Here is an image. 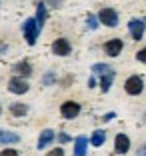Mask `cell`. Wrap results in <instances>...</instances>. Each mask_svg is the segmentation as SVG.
I'll use <instances>...</instances> for the list:
<instances>
[{"label":"cell","mask_w":146,"mask_h":156,"mask_svg":"<svg viewBox=\"0 0 146 156\" xmlns=\"http://www.w3.org/2000/svg\"><path fill=\"white\" fill-rule=\"evenodd\" d=\"M124 90H126L130 96H138V94H142V90H144V80H142L140 76L126 78V82H124Z\"/></svg>","instance_id":"obj_2"},{"label":"cell","mask_w":146,"mask_h":156,"mask_svg":"<svg viewBox=\"0 0 146 156\" xmlns=\"http://www.w3.org/2000/svg\"><path fill=\"white\" fill-rule=\"evenodd\" d=\"M104 142H106V132H104V130H94L92 136H90V144L98 148V146H102Z\"/></svg>","instance_id":"obj_16"},{"label":"cell","mask_w":146,"mask_h":156,"mask_svg":"<svg viewBox=\"0 0 146 156\" xmlns=\"http://www.w3.org/2000/svg\"><path fill=\"white\" fill-rule=\"evenodd\" d=\"M58 140H60V142H68V140H70V136H68L66 132H62V134L58 136Z\"/></svg>","instance_id":"obj_25"},{"label":"cell","mask_w":146,"mask_h":156,"mask_svg":"<svg viewBox=\"0 0 146 156\" xmlns=\"http://www.w3.org/2000/svg\"><path fill=\"white\" fill-rule=\"evenodd\" d=\"M54 80H56V74H54V72H46L44 78H42V84H44V86H50Z\"/></svg>","instance_id":"obj_19"},{"label":"cell","mask_w":146,"mask_h":156,"mask_svg":"<svg viewBox=\"0 0 146 156\" xmlns=\"http://www.w3.org/2000/svg\"><path fill=\"white\" fill-rule=\"evenodd\" d=\"M98 76H100V90L108 92L110 86H112V80H114V70L108 68V70H104L102 74H98Z\"/></svg>","instance_id":"obj_10"},{"label":"cell","mask_w":146,"mask_h":156,"mask_svg":"<svg viewBox=\"0 0 146 156\" xmlns=\"http://www.w3.org/2000/svg\"><path fill=\"white\" fill-rule=\"evenodd\" d=\"M138 156H146V144H142L140 150H138Z\"/></svg>","instance_id":"obj_27"},{"label":"cell","mask_w":146,"mask_h":156,"mask_svg":"<svg viewBox=\"0 0 146 156\" xmlns=\"http://www.w3.org/2000/svg\"><path fill=\"white\" fill-rule=\"evenodd\" d=\"M94 84H96V80H94V78H90V80H88V86L94 88Z\"/></svg>","instance_id":"obj_28"},{"label":"cell","mask_w":146,"mask_h":156,"mask_svg":"<svg viewBox=\"0 0 146 156\" xmlns=\"http://www.w3.org/2000/svg\"><path fill=\"white\" fill-rule=\"evenodd\" d=\"M70 50H72V46H70V42L66 40V38H56V40L52 42V52H54L56 56H68Z\"/></svg>","instance_id":"obj_7"},{"label":"cell","mask_w":146,"mask_h":156,"mask_svg":"<svg viewBox=\"0 0 146 156\" xmlns=\"http://www.w3.org/2000/svg\"><path fill=\"white\" fill-rule=\"evenodd\" d=\"M46 16H48V12H46V4L44 2H38L36 4V24H38V28L42 30V26H44V22H46Z\"/></svg>","instance_id":"obj_14"},{"label":"cell","mask_w":146,"mask_h":156,"mask_svg":"<svg viewBox=\"0 0 146 156\" xmlns=\"http://www.w3.org/2000/svg\"><path fill=\"white\" fill-rule=\"evenodd\" d=\"M62 2H64V0H46V4L52 6V8H58V6H62Z\"/></svg>","instance_id":"obj_21"},{"label":"cell","mask_w":146,"mask_h":156,"mask_svg":"<svg viewBox=\"0 0 146 156\" xmlns=\"http://www.w3.org/2000/svg\"><path fill=\"white\" fill-rule=\"evenodd\" d=\"M54 140V132H52L50 128H46L40 132V138H38V150H42V148H46L48 144Z\"/></svg>","instance_id":"obj_12"},{"label":"cell","mask_w":146,"mask_h":156,"mask_svg":"<svg viewBox=\"0 0 146 156\" xmlns=\"http://www.w3.org/2000/svg\"><path fill=\"white\" fill-rule=\"evenodd\" d=\"M114 150L118 154H126L130 150V138L126 134H116V140H114Z\"/></svg>","instance_id":"obj_9"},{"label":"cell","mask_w":146,"mask_h":156,"mask_svg":"<svg viewBox=\"0 0 146 156\" xmlns=\"http://www.w3.org/2000/svg\"><path fill=\"white\" fill-rule=\"evenodd\" d=\"M0 114H2V106H0Z\"/></svg>","instance_id":"obj_29"},{"label":"cell","mask_w":146,"mask_h":156,"mask_svg":"<svg viewBox=\"0 0 146 156\" xmlns=\"http://www.w3.org/2000/svg\"><path fill=\"white\" fill-rule=\"evenodd\" d=\"M86 148H88V140L84 136H78L74 140V156H86Z\"/></svg>","instance_id":"obj_13"},{"label":"cell","mask_w":146,"mask_h":156,"mask_svg":"<svg viewBox=\"0 0 146 156\" xmlns=\"http://www.w3.org/2000/svg\"><path fill=\"white\" fill-rule=\"evenodd\" d=\"M60 114H62V118H66V120L76 118V116L80 114V104H78V102H74V100L62 102V106H60Z\"/></svg>","instance_id":"obj_3"},{"label":"cell","mask_w":146,"mask_h":156,"mask_svg":"<svg viewBox=\"0 0 146 156\" xmlns=\"http://www.w3.org/2000/svg\"><path fill=\"white\" fill-rule=\"evenodd\" d=\"M122 48H124V44H122L120 38H112V40L104 42V52L108 56H112V58H116V56L122 52Z\"/></svg>","instance_id":"obj_8"},{"label":"cell","mask_w":146,"mask_h":156,"mask_svg":"<svg viewBox=\"0 0 146 156\" xmlns=\"http://www.w3.org/2000/svg\"><path fill=\"white\" fill-rule=\"evenodd\" d=\"M14 74L20 78H28L32 74V66L30 62H26V60H22V62H18V64L14 66Z\"/></svg>","instance_id":"obj_11"},{"label":"cell","mask_w":146,"mask_h":156,"mask_svg":"<svg viewBox=\"0 0 146 156\" xmlns=\"http://www.w3.org/2000/svg\"><path fill=\"white\" fill-rule=\"evenodd\" d=\"M46 156H64V150L62 148H54V150H50Z\"/></svg>","instance_id":"obj_23"},{"label":"cell","mask_w":146,"mask_h":156,"mask_svg":"<svg viewBox=\"0 0 146 156\" xmlns=\"http://www.w3.org/2000/svg\"><path fill=\"white\" fill-rule=\"evenodd\" d=\"M6 50H8V46H6V44H4V42H0V56L4 54V52H6Z\"/></svg>","instance_id":"obj_26"},{"label":"cell","mask_w":146,"mask_h":156,"mask_svg":"<svg viewBox=\"0 0 146 156\" xmlns=\"http://www.w3.org/2000/svg\"><path fill=\"white\" fill-rule=\"evenodd\" d=\"M128 30H130V34H132V40H142V36H144V30H146V22L140 18H132L130 22H128Z\"/></svg>","instance_id":"obj_5"},{"label":"cell","mask_w":146,"mask_h":156,"mask_svg":"<svg viewBox=\"0 0 146 156\" xmlns=\"http://www.w3.org/2000/svg\"><path fill=\"white\" fill-rule=\"evenodd\" d=\"M0 156H18V152H16V150H12V148H6V150H2V152H0Z\"/></svg>","instance_id":"obj_22"},{"label":"cell","mask_w":146,"mask_h":156,"mask_svg":"<svg viewBox=\"0 0 146 156\" xmlns=\"http://www.w3.org/2000/svg\"><path fill=\"white\" fill-rule=\"evenodd\" d=\"M114 112H108V114H104V116H102V120H104V122H110V120H112V118H114Z\"/></svg>","instance_id":"obj_24"},{"label":"cell","mask_w":146,"mask_h":156,"mask_svg":"<svg viewBox=\"0 0 146 156\" xmlns=\"http://www.w3.org/2000/svg\"><path fill=\"white\" fill-rule=\"evenodd\" d=\"M28 88H30L28 82L24 80V78H20V76H14V78L8 80V90L12 92V94H26Z\"/></svg>","instance_id":"obj_6"},{"label":"cell","mask_w":146,"mask_h":156,"mask_svg":"<svg viewBox=\"0 0 146 156\" xmlns=\"http://www.w3.org/2000/svg\"><path fill=\"white\" fill-rule=\"evenodd\" d=\"M22 32H24V38L30 46L36 44V38H38V32H40V28L36 24V18H26L22 24Z\"/></svg>","instance_id":"obj_1"},{"label":"cell","mask_w":146,"mask_h":156,"mask_svg":"<svg viewBox=\"0 0 146 156\" xmlns=\"http://www.w3.org/2000/svg\"><path fill=\"white\" fill-rule=\"evenodd\" d=\"M20 142V136L8 130H0V144H16Z\"/></svg>","instance_id":"obj_15"},{"label":"cell","mask_w":146,"mask_h":156,"mask_svg":"<svg viewBox=\"0 0 146 156\" xmlns=\"http://www.w3.org/2000/svg\"><path fill=\"white\" fill-rule=\"evenodd\" d=\"M10 112H12L14 116H24V114H28V106L20 104V102H14V104L10 106Z\"/></svg>","instance_id":"obj_17"},{"label":"cell","mask_w":146,"mask_h":156,"mask_svg":"<svg viewBox=\"0 0 146 156\" xmlns=\"http://www.w3.org/2000/svg\"><path fill=\"white\" fill-rule=\"evenodd\" d=\"M136 60H138V62H142V64H146V46L136 52Z\"/></svg>","instance_id":"obj_20"},{"label":"cell","mask_w":146,"mask_h":156,"mask_svg":"<svg viewBox=\"0 0 146 156\" xmlns=\"http://www.w3.org/2000/svg\"><path fill=\"white\" fill-rule=\"evenodd\" d=\"M98 20H100L104 26L114 28L116 24H118V12H116L114 8H102L100 14H98Z\"/></svg>","instance_id":"obj_4"},{"label":"cell","mask_w":146,"mask_h":156,"mask_svg":"<svg viewBox=\"0 0 146 156\" xmlns=\"http://www.w3.org/2000/svg\"><path fill=\"white\" fill-rule=\"evenodd\" d=\"M86 24H88V28H90V30H96V28H98V16H94V14H88Z\"/></svg>","instance_id":"obj_18"}]
</instances>
